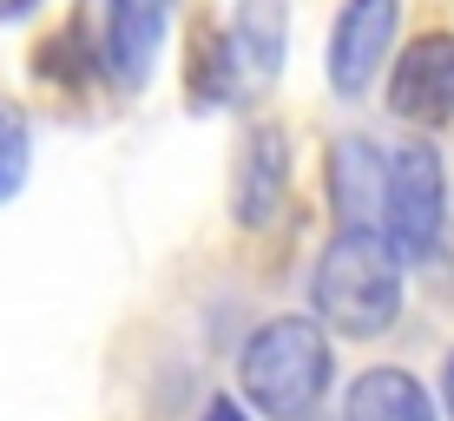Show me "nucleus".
I'll use <instances>...</instances> for the list:
<instances>
[{"instance_id":"nucleus-1","label":"nucleus","mask_w":454,"mask_h":421,"mask_svg":"<svg viewBox=\"0 0 454 421\" xmlns=\"http://www.w3.org/2000/svg\"><path fill=\"white\" fill-rule=\"evenodd\" d=\"M323 330L336 336H382L402 316V263L375 230H336L309 277Z\"/></svg>"},{"instance_id":"nucleus-2","label":"nucleus","mask_w":454,"mask_h":421,"mask_svg":"<svg viewBox=\"0 0 454 421\" xmlns=\"http://www.w3.org/2000/svg\"><path fill=\"white\" fill-rule=\"evenodd\" d=\"M330 336H323L317 316H277L263 323L257 336L244 342V395L257 415L270 421H303L309 409L323 402V388H330Z\"/></svg>"},{"instance_id":"nucleus-3","label":"nucleus","mask_w":454,"mask_h":421,"mask_svg":"<svg viewBox=\"0 0 454 421\" xmlns=\"http://www.w3.org/2000/svg\"><path fill=\"white\" fill-rule=\"evenodd\" d=\"M159 40H165V0H80L67 40H53V46L73 53L99 86L132 92V86H145Z\"/></svg>"},{"instance_id":"nucleus-4","label":"nucleus","mask_w":454,"mask_h":421,"mask_svg":"<svg viewBox=\"0 0 454 421\" xmlns=\"http://www.w3.org/2000/svg\"><path fill=\"white\" fill-rule=\"evenodd\" d=\"M382 224L395 263H428L442 251L448 224V171L434 145H402L395 159H382Z\"/></svg>"},{"instance_id":"nucleus-5","label":"nucleus","mask_w":454,"mask_h":421,"mask_svg":"<svg viewBox=\"0 0 454 421\" xmlns=\"http://www.w3.org/2000/svg\"><path fill=\"white\" fill-rule=\"evenodd\" d=\"M402 20V0H349L336 13V34H330V80L342 99L375 86V66L388 59V40H395Z\"/></svg>"},{"instance_id":"nucleus-6","label":"nucleus","mask_w":454,"mask_h":421,"mask_svg":"<svg viewBox=\"0 0 454 421\" xmlns=\"http://www.w3.org/2000/svg\"><path fill=\"white\" fill-rule=\"evenodd\" d=\"M290 198V138L284 126H250L238 145V178H231V211L244 230H263Z\"/></svg>"},{"instance_id":"nucleus-7","label":"nucleus","mask_w":454,"mask_h":421,"mask_svg":"<svg viewBox=\"0 0 454 421\" xmlns=\"http://www.w3.org/2000/svg\"><path fill=\"white\" fill-rule=\"evenodd\" d=\"M388 105L415 126H442L454 113V34H421L409 53L395 59L388 80Z\"/></svg>"},{"instance_id":"nucleus-8","label":"nucleus","mask_w":454,"mask_h":421,"mask_svg":"<svg viewBox=\"0 0 454 421\" xmlns=\"http://www.w3.org/2000/svg\"><path fill=\"white\" fill-rule=\"evenodd\" d=\"M330 198L342 211V230H375L369 217L382 205V152L369 138H342L330 159Z\"/></svg>"},{"instance_id":"nucleus-9","label":"nucleus","mask_w":454,"mask_h":421,"mask_svg":"<svg viewBox=\"0 0 454 421\" xmlns=\"http://www.w3.org/2000/svg\"><path fill=\"white\" fill-rule=\"evenodd\" d=\"M349 421H434V402L409 369H369L349 388Z\"/></svg>"},{"instance_id":"nucleus-10","label":"nucleus","mask_w":454,"mask_h":421,"mask_svg":"<svg viewBox=\"0 0 454 421\" xmlns=\"http://www.w3.org/2000/svg\"><path fill=\"white\" fill-rule=\"evenodd\" d=\"M224 40H231V53H238L244 86L277 80V66H284V13H277L270 0H250L238 13V27H224Z\"/></svg>"},{"instance_id":"nucleus-11","label":"nucleus","mask_w":454,"mask_h":421,"mask_svg":"<svg viewBox=\"0 0 454 421\" xmlns=\"http://www.w3.org/2000/svg\"><path fill=\"white\" fill-rule=\"evenodd\" d=\"M27 159H34V132H27L20 105L0 99V205L27 184Z\"/></svg>"},{"instance_id":"nucleus-12","label":"nucleus","mask_w":454,"mask_h":421,"mask_svg":"<svg viewBox=\"0 0 454 421\" xmlns=\"http://www.w3.org/2000/svg\"><path fill=\"white\" fill-rule=\"evenodd\" d=\"M205 421H244V409H238V402H224V395H217L211 409H205Z\"/></svg>"},{"instance_id":"nucleus-13","label":"nucleus","mask_w":454,"mask_h":421,"mask_svg":"<svg viewBox=\"0 0 454 421\" xmlns=\"http://www.w3.org/2000/svg\"><path fill=\"white\" fill-rule=\"evenodd\" d=\"M34 7H40V0H0V20H27Z\"/></svg>"},{"instance_id":"nucleus-14","label":"nucleus","mask_w":454,"mask_h":421,"mask_svg":"<svg viewBox=\"0 0 454 421\" xmlns=\"http://www.w3.org/2000/svg\"><path fill=\"white\" fill-rule=\"evenodd\" d=\"M448 409H454V355H448Z\"/></svg>"}]
</instances>
